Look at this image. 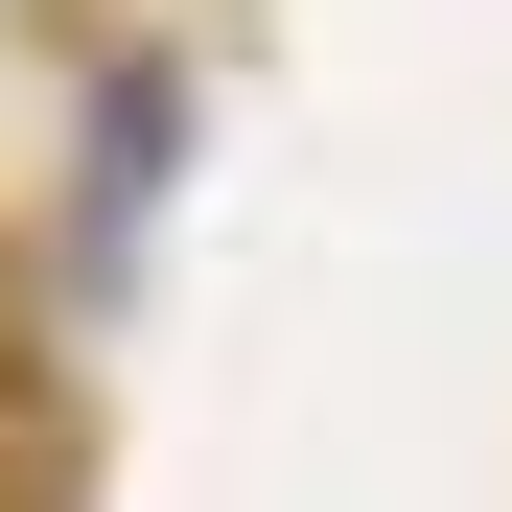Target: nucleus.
<instances>
[{
  "label": "nucleus",
  "instance_id": "obj_1",
  "mask_svg": "<svg viewBox=\"0 0 512 512\" xmlns=\"http://www.w3.org/2000/svg\"><path fill=\"white\" fill-rule=\"evenodd\" d=\"M163 140H187V70H117V94H94V233L163 210Z\"/></svg>",
  "mask_w": 512,
  "mask_h": 512
}]
</instances>
